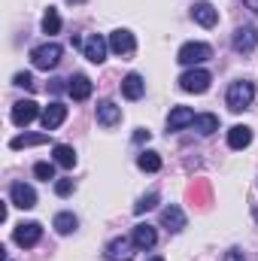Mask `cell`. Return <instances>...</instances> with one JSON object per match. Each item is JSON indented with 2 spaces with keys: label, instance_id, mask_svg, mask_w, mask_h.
I'll return each mask as SVG.
<instances>
[{
  "label": "cell",
  "instance_id": "cell-6",
  "mask_svg": "<svg viewBox=\"0 0 258 261\" xmlns=\"http://www.w3.org/2000/svg\"><path fill=\"white\" fill-rule=\"evenodd\" d=\"M12 237H15V243L24 246V249H28V246H37L40 237H43V225H40V222H21V225H15Z\"/></svg>",
  "mask_w": 258,
  "mask_h": 261
},
{
  "label": "cell",
  "instance_id": "cell-13",
  "mask_svg": "<svg viewBox=\"0 0 258 261\" xmlns=\"http://www.w3.org/2000/svg\"><path fill=\"white\" fill-rule=\"evenodd\" d=\"M43 128L46 130H55V128H61L64 125V119H67V107L64 103H58V100H52L46 110H43Z\"/></svg>",
  "mask_w": 258,
  "mask_h": 261
},
{
  "label": "cell",
  "instance_id": "cell-26",
  "mask_svg": "<svg viewBox=\"0 0 258 261\" xmlns=\"http://www.w3.org/2000/svg\"><path fill=\"white\" fill-rule=\"evenodd\" d=\"M58 31H61V15L55 9H49L43 15V34H58Z\"/></svg>",
  "mask_w": 258,
  "mask_h": 261
},
{
  "label": "cell",
  "instance_id": "cell-9",
  "mask_svg": "<svg viewBox=\"0 0 258 261\" xmlns=\"http://www.w3.org/2000/svg\"><path fill=\"white\" fill-rule=\"evenodd\" d=\"M107 49H110V40H104L100 34H91V37L85 40V46H82V52H85V58H88L91 64H104Z\"/></svg>",
  "mask_w": 258,
  "mask_h": 261
},
{
  "label": "cell",
  "instance_id": "cell-4",
  "mask_svg": "<svg viewBox=\"0 0 258 261\" xmlns=\"http://www.w3.org/2000/svg\"><path fill=\"white\" fill-rule=\"evenodd\" d=\"M213 58V49L207 46V43H186L183 49H179V55H176V61L186 67H194V64H203V61H210Z\"/></svg>",
  "mask_w": 258,
  "mask_h": 261
},
{
  "label": "cell",
  "instance_id": "cell-17",
  "mask_svg": "<svg viewBox=\"0 0 258 261\" xmlns=\"http://www.w3.org/2000/svg\"><path fill=\"white\" fill-rule=\"evenodd\" d=\"M122 94H125L128 100H140V97L146 94V82H143L140 73H128V76L122 79Z\"/></svg>",
  "mask_w": 258,
  "mask_h": 261
},
{
  "label": "cell",
  "instance_id": "cell-37",
  "mask_svg": "<svg viewBox=\"0 0 258 261\" xmlns=\"http://www.w3.org/2000/svg\"><path fill=\"white\" fill-rule=\"evenodd\" d=\"M252 216H255V222H258V206H255V213H252Z\"/></svg>",
  "mask_w": 258,
  "mask_h": 261
},
{
  "label": "cell",
  "instance_id": "cell-14",
  "mask_svg": "<svg viewBox=\"0 0 258 261\" xmlns=\"http://www.w3.org/2000/svg\"><path fill=\"white\" fill-rule=\"evenodd\" d=\"M119 122H122V107H116L113 100H100V103H97V125L113 128V125H119Z\"/></svg>",
  "mask_w": 258,
  "mask_h": 261
},
{
  "label": "cell",
  "instance_id": "cell-15",
  "mask_svg": "<svg viewBox=\"0 0 258 261\" xmlns=\"http://www.w3.org/2000/svg\"><path fill=\"white\" fill-rule=\"evenodd\" d=\"M192 18L200 24V28H213V24L219 21V9H216L213 3H207V0H203V3H194L192 6Z\"/></svg>",
  "mask_w": 258,
  "mask_h": 261
},
{
  "label": "cell",
  "instance_id": "cell-10",
  "mask_svg": "<svg viewBox=\"0 0 258 261\" xmlns=\"http://www.w3.org/2000/svg\"><path fill=\"white\" fill-rule=\"evenodd\" d=\"M110 49L116 52V55H122V58H128V55H134V49H137V40H134V34L131 31H113L110 34Z\"/></svg>",
  "mask_w": 258,
  "mask_h": 261
},
{
  "label": "cell",
  "instance_id": "cell-23",
  "mask_svg": "<svg viewBox=\"0 0 258 261\" xmlns=\"http://www.w3.org/2000/svg\"><path fill=\"white\" fill-rule=\"evenodd\" d=\"M137 167L146 170V173H158L161 170V155L158 152H140L137 155Z\"/></svg>",
  "mask_w": 258,
  "mask_h": 261
},
{
  "label": "cell",
  "instance_id": "cell-31",
  "mask_svg": "<svg viewBox=\"0 0 258 261\" xmlns=\"http://www.w3.org/2000/svg\"><path fill=\"white\" fill-rule=\"evenodd\" d=\"M225 261H243V252L240 249H228L225 252Z\"/></svg>",
  "mask_w": 258,
  "mask_h": 261
},
{
  "label": "cell",
  "instance_id": "cell-11",
  "mask_svg": "<svg viewBox=\"0 0 258 261\" xmlns=\"http://www.w3.org/2000/svg\"><path fill=\"white\" fill-rule=\"evenodd\" d=\"M37 116H40V107H37L34 100H18V103L12 107V122H15L18 128H28Z\"/></svg>",
  "mask_w": 258,
  "mask_h": 261
},
{
  "label": "cell",
  "instance_id": "cell-3",
  "mask_svg": "<svg viewBox=\"0 0 258 261\" xmlns=\"http://www.w3.org/2000/svg\"><path fill=\"white\" fill-rule=\"evenodd\" d=\"M210 82H213L210 70H200V67H192V70H186L179 76V88L189 91V94H203L210 88Z\"/></svg>",
  "mask_w": 258,
  "mask_h": 261
},
{
  "label": "cell",
  "instance_id": "cell-28",
  "mask_svg": "<svg viewBox=\"0 0 258 261\" xmlns=\"http://www.w3.org/2000/svg\"><path fill=\"white\" fill-rule=\"evenodd\" d=\"M155 203H158V192H149L146 197H140V200L134 203V213H137V216H143V213L155 210Z\"/></svg>",
  "mask_w": 258,
  "mask_h": 261
},
{
  "label": "cell",
  "instance_id": "cell-2",
  "mask_svg": "<svg viewBox=\"0 0 258 261\" xmlns=\"http://www.w3.org/2000/svg\"><path fill=\"white\" fill-rule=\"evenodd\" d=\"M61 55H64V49L58 43H43L31 52V61H34L37 70H52V67L61 64Z\"/></svg>",
  "mask_w": 258,
  "mask_h": 261
},
{
  "label": "cell",
  "instance_id": "cell-36",
  "mask_svg": "<svg viewBox=\"0 0 258 261\" xmlns=\"http://www.w3.org/2000/svg\"><path fill=\"white\" fill-rule=\"evenodd\" d=\"M67 3H85V0H67Z\"/></svg>",
  "mask_w": 258,
  "mask_h": 261
},
{
  "label": "cell",
  "instance_id": "cell-32",
  "mask_svg": "<svg viewBox=\"0 0 258 261\" xmlns=\"http://www.w3.org/2000/svg\"><path fill=\"white\" fill-rule=\"evenodd\" d=\"M149 137H152V134H149V130H137V134H134V140H137V143H149Z\"/></svg>",
  "mask_w": 258,
  "mask_h": 261
},
{
  "label": "cell",
  "instance_id": "cell-5",
  "mask_svg": "<svg viewBox=\"0 0 258 261\" xmlns=\"http://www.w3.org/2000/svg\"><path fill=\"white\" fill-rule=\"evenodd\" d=\"M231 46H234V52H240V55H249V52H255L258 46V31L252 24H243V28H237L234 31V40H231Z\"/></svg>",
  "mask_w": 258,
  "mask_h": 261
},
{
  "label": "cell",
  "instance_id": "cell-16",
  "mask_svg": "<svg viewBox=\"0 0 258 261\" xmlns=\"http://www.w3.org/2000/svg\"><path fill=\"white\" fill-rule=\"evenodd\" d=\"M91 79L88 76H82V73H76L73 79H70V85H67V94L73 97V100H88L91 97Z\"/></svg>",
  "mask_w": 258,
  "mask_h": 261
},
{
  "label": "cell",
  "instance_id": "cell-30",
  "mask_svg": "<svg viewBox=\"0 0 258 261\" xmlns=\"http://www.w3.org/2000/svg\"><path fill=\"white\" fill-rule=\"evenodd\" d=\"M70 192H73V179H58L55 182V195L58 197H67Z\"/></svg>",
  "mask_w": 258,
  "mask_h": 261
},
{
  "label": "cell",
  "instance_id": "cell-21",
  "mask_svg": "<svg viewBox=\"0 0 258 261\" xmlns=\"http://www.w3.org/2000/svg\"><path fill=\"white\" fill-rule=\"evenodd\" d=\"M49 143V134H18L9 140V149H28V146H43Z\"/></svg>",
  "mask_w": 258,
  "mask_h": 261
},
{
  "label": "cell",
  "instance_id": "cell-8",
  "mask_svg": "<svg viewBox=\"0 0 258 261\" xmlns=\"http://www.w3.org/2000/svg\"><path fill=\"white\" fill-rule=\"evenodd\" d=\"M134 240L131 237H113L110 243H107V258L110 261H131L134 258Z\"/></svg>",
  "mask_w": 258,
  "mask_h": 261
},
{
  "label": "cell",
  "instance_id": "cell-1",
  "mask_svg": "<svg viewBox=\"0 0 258 261\" xmlns=\"http://www.w3.org/2000/svg\"><path fill=\"white\" fill-rule=\"evenodd\" d=\"M252 97H255V85H252V82H246V79H237V82H231V85H228L225 103H228V110H231V113H243V110L252 103Z\"/></svg>",
  "mask_w": 258,
  "mask_h": 261
},
{
  "label": "cell",
  "instance_id": "cell-22",
  "mask_svg": "<svg viewBox=\"0 0 258 261\" xmlns=\"http://www.w3.org/2000/svg\"><path fill=\"white\" fill-rule=\"evenodd\" d=\"M194 130L200 134V137H210V134H216L219 130V116H213V113H203V116H194Z\"/></svg>",
  "mask_w": 258,
  "mask_h": 261
},
{
  "label": "cell",
  "instance_id": "cell-7",
  "mask_svg": "<svg viewBox=\"0 0 258 261\" xmlns=\"http://www.w3.org/2000/svg\"><path fill=\"white\" fill-rule=\"evenodd\" d=\"M9 203L18 206V210H34V206H37V192H34L28 182H12V189H9Z\"/></svg>",
  "mask_w": 258,
  "mask_h": 261
},
{
  "label": "cell",
  "instance_id": "cell-34",
  "mask_svg": "<svg viewBox=\"0 0 258 261\" xmlns=\"http://www.w3.org/2000/svg\"><path fill=\"white\" fill-rule=\"evenodd\" d=\"M243 3H246V6H249L252 12H258V0H243Z\"/></svg>",
  "mask_w": 258,
  "mask_h": 261
},
{
  "label": "cell",
  "instance_id": "cell-33",
  "mask_svg": "<svg viewBox=\"0 0 258 261\" xmlns=\"http://www.w3.org/2000/svg\"><path fill=\"white\" fill-rule=\"evenodd\" d=\"M67 79H52V82H49V88H52V91H64L67 85H64Z\"/></svg>",
  "mask_w": 258,
  "mask_h": 261
},
{
  "label": "cell",
  "instance_id": "cell-12",
  "mask_svg": "<svg viewBox=\"0 0 258 261\" xmlns=\"http://www.w3.org/2000/svg\"><path fill=\"white\" fill-rule=\"evenodd\" d=\"M161 225H164L170 234H179V231L186 228V213H183L176 203H170V206L161 210Z\"/></svg>",
  "mask_w": 258,
  "mask_h": 261
},
{
  "label": "cell",
  "instance_id": "cell-24",
  "mask_svg": "<svg viewBox=\"0 0 258 261\" xmlns=\"http://www.w3.org/2000/svg\"><path fill=\"white\" fill-rule=\"evenodd\" d=\"M52 152H55V164H58V167H67V170H70V167L76 164V152H73V146H64V143H58Z\"/></svg>",
  "mask_w": 258,
  "mask_h": 261
},
{
  "label": "cell",
  "instance_id": "cell-27",
  "mask_svg": "<svg viewBox=\"0 0 258 261\" xmlns=\"http://www.w3.org/2000/svg\"><path fill=\"white\" fill-rule=\"evenodd\" d=\"M34 176L43 179V182L55 179V164H52V161H37V164H34Z\"/></svg>",
  "mask_w": 258,
  "mask_h": 261
},
{
  "label": "cell",
  "instance_id": "cell-29",
  "mask_svg": "<svg viewBox=\"0 0 258 261\" xmlns=\"http://www.w3.org/2000/svg\"><path fill=\"white\" fill-rule=\"evenodd\" d=\"M12 85H18V88H28V91H34V76H31V73H15Z\"/></svg>",
  "mask_w": 258,
  "mask_h": 261
},
{
  "label": "cell",
  "instance_id": "cell-25",
  "mask_svg": "<svg viewBox=\"0 0 258 261\" xmlns=\"http://www.w3.org/2000/svg\"><path fill=\"white\" fill-rule=\"evenodd\" d=\"M76 225H79V219H76L73 213H58V216H55V222H52V228H55L58 234H73V231H76Z\"/></svg>",
  "mask_w": 258,
  "mask_h": 261
},
{
  "label": "cell",
  "instance_id": "cell-18",
  "mask_svg": "<svg viewBox=\"0 0 258 261\" xmlns=\"http://www.w3.org/2000/svg\"><path fill=\"white\" fill-rule=\"evenodd\" d=\"M192 122H194V113L189 107H173L170 116H167V130H183V128H189Z\"/></svg>",
  "mask_w": 258,
  "mask_h": 261
},
{
  "label": "cell",
  "instance_id": "cell-19",
  "mask_svg": "<svg viewBox=\"0 0 258 261\" xmlns=\"http://www.w3.org/2000/svg\"><path fill=\"white\" fill-rule=\"evenodd\" d=\"M131 240H134V246H137V249H152V246H155V240H158V234H155V228H152V225H137V228H134V234H131Z\"/></svg>",
  "mask_w": 258,
  "mask_h": 261
},
{
  "label": "cell",
  "instance_id": "cell-20",
  "mask_svg": "<svg viewBox=\"0 0 258 261\" xmlns=\"http://www.w3.org/2000/svg\"><path fill=\"white\" fill-rule=\"evenodd\" d=\"M252 143V130L246 128V125H234V128L228 130V146L231 149H246Z\"/></svg>",
  "mask_w": 258,
  "mask_h": 261
},
{
  "label": "cell",
  "instance_id": "cell-35",
  "mask_svg": "<svg viewBox=\"0 0 258 261\" xmlns=\"http://www.w3.org/2000/svg\"><path fill=\"white\" fill-rule=\"evenodd\" d=\"M149 261H164V258H161V255H155V258H149Z\"/></svg>",
  "mask_w": 258,
  "mask_h": 261
}]
</instances>
